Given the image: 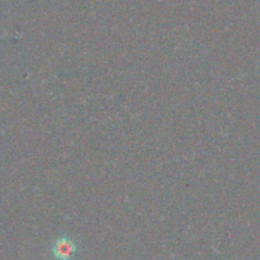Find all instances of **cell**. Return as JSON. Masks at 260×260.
<instances>
[{
	"mask_svg": "<svg viewBox=\"0 0 260 260\" xmlns=\"http://www.w3.org/2000/svg\"><path fill=\"white\" fill-rule=\"evenodd\" d=\"M76 251V246L70 239H60L52 248V254L57 260H70Z\"/></svg>",
	"mask_w": 260,
	"mask_h": 260,
	"instance_id": "obj_1",
	"label": "cell"
}]
</instances>
